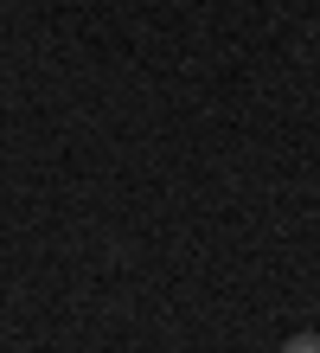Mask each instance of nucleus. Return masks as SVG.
Returning a JSON list of instances; mask_svg holds the SVG:
<instances>
[{
  "instance_id": "obj_1",
  "label": "nucleus",
  "mask_w": 320,
  "mask_h": 353,
  "mask_svg": "<svg viewBox=\"0 0 320 353\" xmlns=\"http://www.w3.org/2000/svg\"><path fill=\"white\" fill-rule=\"evenodd\" d=\"M282 353H320V334H288Z\"/></svg>"
}]
</instances>
